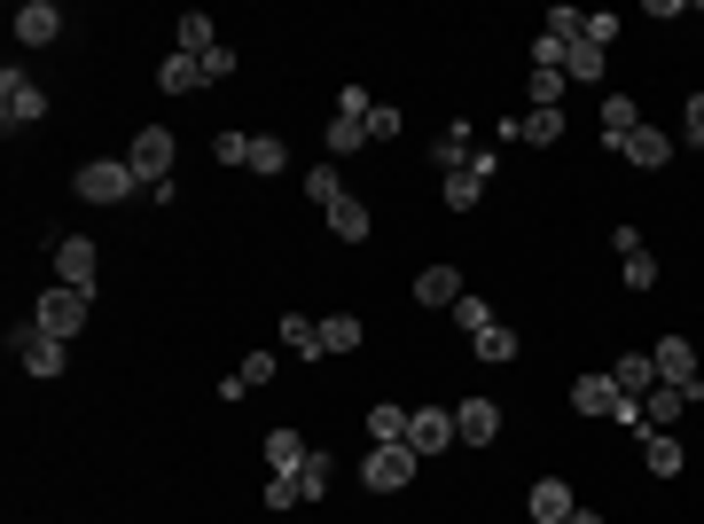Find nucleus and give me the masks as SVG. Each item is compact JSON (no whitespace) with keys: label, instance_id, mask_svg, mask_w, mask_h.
Masks as SVG:
<instances>
[{"label":"nucleus","instance_id":"f257e3e1","mask_svg":"<svg viewBox=\"0 0 704 524\" xmlns=\"http://www.w3.org/2000/svg\"><path fill=\"white\" fill-rule=\"evenodd\" d=\"M71 189H78L86 204H126V196H134L141 181H134V164H126V157H86Z\"/></svg>","mask_w":704,"mask_h":524},{"label":"nucleus","instance_id":"f03ea898","mask_svg":"<svg viewBox=\"0 0 704 524\" xmlns=\"http://www.w3.org/2000/svg\"><path fill=\"white\" fill-rule=\"evenodd\" d=\"M47 118V86L40 78H24V71H0V126H40Z\"/></svg>","mask_w":704,"mask_h":524},{"label":"nucleus","instance_id":"7ed1b4c3","mask_svg":"<svg viewBox=\"0 0 704 524\" xmlns=\"http://www.w3.org/2000/svg\"><path fill=\"white\" fill-rule=\"evenodd\" d=\"M86 306H95V298H86V290H63V282H55V290L40 298V313H32V329H47V336H63V344H71V336L86 329Z\"/></svg>","mask_w":704,"mask_h":524},{"label":"nucleus","instance_id":"20e7f679","mask_svg":"<svg viewBox=\"0 0 704 524\" xmlns=\"http://www.w3.org/2000/svg\"><path fill=\"white\" fill-rule=\"evenodd\" d=\"M126 164H134V181H141V189L172 181V133H164V126H141L134 149H126Z\"/></svg>","mask_w":704,"mask_h":524},{"label":"nucleus","instance_id":"39448f33","mask_svg":"<svg viewBox=\"0 0 704 524\" xmlns=\"http://www.w3.org/2000/svg\"><path fill=\"white\" fill-rule=\"evenodd\" d=\"M415 462H423L415 447H369V462H361V485H369V493H399V485L415 478Z\"/></svg>","mask_w":704,"mask_h":524},{"label":"nucleus","instance_id":"423d86ee","mask_svg":"<svg viewBox=\"0 0 704 524\" xmlns=\"http://www.w3.org/2000/svg\"><path fill=\"white\" fill-rule=\"evenodd\" d=\"M455 439H462V447H493V439H501V407H493L486 392L455 399Z\"/></svg>","mask_w":704,"mask_h":524},{"label":"nucleus","instance_id":"0eeeda50","mask_svg":"<svg viewBox=\"0 0 704 524\" xmlns=\"http://www.w3.org/2000/svg\"><path fill=\"white\" fill-rule=\"evenodd\" d=\"M407 447L430 462V455H447L455 447V407H415L407 415Z\"/></svg>","mask_w":704,"mask_h":524},{"label":"nucleus","instance_id":"6e6552de","mask_svg":"<svg viewBox=\"0 0 704 524\" xmlns=\"http://www.w3.org/2000/svg\"><path fill=\"white\" fill-rule=\"evenodd\" d=\"M486 189H493V149H470V164L447 172V212H470Z\"/></svg>","mask_w":704,"mask_h":524},{"label":"nucleus","instance_id":"1a4fd4ad","mask_svg":"<svg viewBox=\"0 0 704 524\" xmlns=\"http://www.w3.org/2000/svg\"><path fill=\"white\" fill-rule=\"evenodd\" d=\"M17 361H24L32 376H63L71 344H63V336H47V329H17Z\"/></svg>","mask_w":704,"mask_h":524},{"label":"nucleus","instance_id":"9d476101","mask_svg":"<svg viewBox=\"0 0 704 524\" xmlns=\"http://www.w3.org/2000/svg\"><path fill=\"white\" fill-rule=\"evenodd\" d=\"M55 275H63V290H86V298H95V243H86V235H63V243H55Z\"/></svg>","mask_w":704,"mask_h":524},{"label":"nucleus","instance_id":"9b49d317","mask_svg":"<svg viewBox=\"0 0 704 524\" xmlns=\"http://www.w3.org/2000/svg\"><path fill=\"white\" fill-rule=\"evenodd\" d=\"M650 361H658V384H681V392L696 384V344H689V336H665Z\"/></svg>","mask_w":704,"mask_h":524},{"label":"nucleus","instance_id":"f8f14e48","mask_svg":"<svg viewBox=\"0 0 704 524\" xmlns=\"http://www.w3.org/2000/svg\"><path fill=\"white\" fill-rule=\"evenodd\" d=\"M63 32V9H55V0H24V9H17V40L24 47H47Z\"/></svg>","mask_w":704,"mask_h":524},{"label":"nucleus","instance_id":"ddd939ff","mask_svg":"<svg viewBox=\"0 0 704 524\" xmlns=\"http://www.w3.org/2000/svg\"><path fill=\"white\" fill-rule=\"evenodd\" d=\"M610 384H619L627 399H650L658 392V361L650 353H619V361H610Z\"/></svg>","mask_w":704,"mask_h":524},{"label":"nucleus","instance_id":"4468645a","mask_svg":"<svg viewBox=\"0 0 704 524\" xmlns=\"http://www.w3.org/2000/svg\"><path fill=\"white\" fill-rule=\"evenodd\" d=\"M524 509H533V524H572V509H579V501H572V485H564V478H541Z\"/></svg>","mask_w":704,"mask_h":524},{"label":"nucleus","instance_id":"2eb2a0df","mask_svg":"<svg viewBox=\"0 0 704 524\" xmlns=\"http://www.w3.org/2000/svg\"><path fill=\"white\" fill-rule=\"evenodd\" d=\"M509 141H524V149L564 141V110H524V118H509Z\"/></svg>","mask_w":704,"mask_h":524},{"label":"nucleus","instance_id":"dca6fc26","mask_svg":"<svg viewBox=\"0 0 704 524\" xmlns=\"http://www.w3.org/2000/svg\"><path fill=\"white\" fill-rule=\"evenodd\" d=\"M306 439H298V430H267V478H298L306 470Z\"/></svg>","mask_w":704,"mask_h":524},{"label":"nucleus","instance_id":"f3484780","mask_svg":"<svg viewBox=\"0 0 704 524\" xmlns=\"http://www.w3.org/2000/svg\"><path fill=\"white\" fill-rule=\"evenodd\" d=\"M642 462H650V478H681L689 470V455H681L673 430H642Z\"/></svg>","mask_w":704,"mask_h":524},{"label":"nucleus","instance_id":"a211bd4d","mask_svg":"<svg viewBox=\"0 0 704 524\" xmlns=\"http://www.w3.org/2000/svg\"><path fill=\"white\" fill-rule=\"evenodd\" d=\"M619 157H627V164H642V172H665V164H673V141H665L658 126H634V141H627Z\"/></svg>","mask_w":704,"mask_h":524},{"label":"nucleus","instance_id":"6ab92c4d","mask_svg":"<svg viewBox=\"0 0 704 524\" xmlns=\"http://www.w3.org/2000/svg\"><path fill=\"white\" fill-rule=\"evenodd\" d=\"M407 415H415V407L376 399V407H369V439H376V447H407Z\"/></svg>","mask_w":704,"mask_h":524},{"label":"nucleus","instance_id":"aec40b11","mask_svg":"<svg viewBox=\"0 0 704 524\" xmlns=\"http://www.w3.org/2000/svg\"><path fill=\"white\" fill-rule=\"evenodd\" d=\"M157 86H164V95H196V86H204V63H196V55H181V47H172V55L157 63Z\"/></svg>","mask_w":704,"mask_h":524},{"label":"nucleus","instance_id":"412c9836","mask_svg":"<svg viewBox=\"0 0 704 524\" xmlns=\"http://www.w3.org/2000/svg\"><path fill=\"white\" fill-rule=\"evenodd\" d=\"M681 407H689V392H681V384H658V392L642 399V430H673Z\"/></svg>","mask_w":704,"mask_h":524},{"label":"nucleus","instance_id":"4be33fe9","mask_svg":"<svg viewBox=\"0 0 704 524\" xmlns=\"http://www.w3.org/2000/svg\"><path fill=\"white\" fill-rule=\"evenodd\" d=\"M462 298V275L455 267H423L415 275V306H455Z\"/></svg>","mask_w":704,"mask_h":524},{"label":"nucleus","instance_id":"5701e85b","mask_svg":"<svg viewBox=\"0 0 704 524\" xmlns=\"http://www.w3.org/2000/svg\"><path fill=\"white\" fill-rule=\"evenodd\" d=\"M572 399H579V415H619V399H627V392L610 384V376H579V384H572Z\"/></svg>","mask_w":704,"mask_h":524},{"label":"nucleus","instance_id":"b1692460","mask_svg":"<svg viewBox=\"0 0 704 524\" xmlns=\"http://www.w3.org/2000/svg\"><path fill=\"white\" fill-rule=\"evenodd\" d=\"M634 126H642V118H634V95H610V103H602V141H610V149H627Z\"/></svg>","mask_w":704,"mask_h":524},{"label":"nucleus","instance_id":"393cba45","mask_svg":"<svg viewBox=\"0 0 704 524\" xmlns=\"http://www.w3.org/2000/svg\"><path fill=\"white\" fill-rule=\"evenodd\" d=\"M602 55H610V47L572 40V47H564V78H572V86H595V78H602Z\"/></svg>","mask_w":704,"mask_h":524},{"label":"nucleus","instance_id":"a878e982","mask_svg":"<svg viewBox=\"0 0 704 524\" xmlns=\"http://www.w3.org/2000/svg\"><path fill=\"white\" fill-rule=\"evenodd\" d=\"M329 235H337V243H369V204H361V196L329 204Z\"/></svg>","mask_w":704,"mask_h":524},{"label":"nucleus","instance_id":"bb28decb","mask_svg":"<svg viewBox=\"0 0 704 524\" xmlns=\"http://www.w3.org/2000/svg\"><path fill=\"white\" fill-rule=\"evenodd\" d=\"M430 164H438V172H462V164H470V126H462V118L430 141Z\"/></svg>","mask_w":704,"mask_h":524},{"label":"nucleus","instance_id":"cd10ccee","mask_svg":"<svg viewBox=\"0 0 704 524\" xmlns=\"http://www.w3.org/2000/svg\"><path fill=\"white\" fill-rule=\"evenodd\" d=\"M619 267H627L619 282H627L634 298H642V290H658V258H650V243H634V250H619Z\"/></svg>","mask_w":704,"mask_h":524},{"label":"nucleus","instance_id":"c85d7f7f","mask_svg":"<svg viewBox=\"0 0 704 524\" xmlns=\"http://www.w3.org/2000/svg\"><path fill=\"white\" fill-rule=\"evenodd\" d=\"M361 336H369V329H361V313H329V321H321V353H352Z\"/></svg>","mask_w":704,"mask_h":524},{"label":"nucleus","instance_id":"c756f323","mask_svg":"<svg viewBox=\"0 0 704 524\" xmlns=\"http://www.w3.org/2000/svg\"><path fill=\"white\" fill-rule=\"evenodd\" d=\"M282 344H290L298 361H313V353H321V321H306V313H282Z\"/></svg>","mask_w":704,"mask_h":524},{"label":"nucleus","instance_id":"7c9ffc66","mask_svg":"<svg viewBox=\"0 0 704 524\" xmlns=\"http://www.w3.org/2000/svg\"><path fill=\"white\" fill-rule=\"evenodd\" d=\"M212 47H220V24H212V17H181V55H196V63H204Z\"/></svg>","mask_w":704,"mask_h":524},{"label":"nucleus","instance_id":"2f4dec72","mask_svg":"<svg viewBox=\"0 0 704 524\" xmlns=\"http://www.w3.org/2000/svg\"><path fill=\"white\" fill-rule=\"evenodd\" d=\"M306 196H313V204H344L352 189H344V172H337V164H313V172H306Z\"/></svg>","mask_w":704,"mask_h":524},{"label":"nucleus","instance_id":"473e14b6","mask_svg":"<svg viewBox=\"0 0 704 524\" xmlns=\"http://www.w3.org/2000/svg\"><path fill=\"white\" fill-rule=\"evenodd\" d=\"M352 149H369V126L361 118H329V164L352 157Z\"/></svg>","mask_w":704,"mask_h":524},{"label":"nucleus","instance_id":"72a5a7b5","mask_svg":"<svg viewBox=\"0 0 704 524\" xmlns=\"http://www.w3.org/2000/svg\"><path fill=\"white\" fill-rule=\"evenodd\" d=\"M564 86H572L564 71H533V78H524V95H533V110H556V103H564Z\"/></svg>","mask_w":704,"mask_h":524},{"label":"nucleus","instance_id":"f704fd0d","mask_svg":"<svg viewBox=\"0 0 704 524\" xmlns=\"http://www.w3.org/2000/svg\"><path fill=\"white\" fill-rule=\"evenodd\" d=\"M282 164H290V149L275 133H250V172H282Z\"/></svg>","mask_w":704,"mask_h":524},{"label":"nucleus","instance_id":"c9c22d12","mask_svg":"<svg viewBox=\"0 0 704 524\" xmlns=\"http://www.w3.org/2000/svg\"><path fill=\"white\" fill-rule=\"evenodd\" d=\"M478 361H493V368H501V361H516V329H501V321H493V329L478 336Z\"/></svg>","mask_w":704,"mask_h":524},{"label":"nucleus","instance_id":"e433bc0d","mask_svg":"<svg viewBox=\"0 0 704 524\" xmlns=\"http://www.w3.org/2000/svg\"><path fill=\"white\" fill-rule=\"evenodd\" d=\"M455 321H462V329H470V336H486V329H493V306H486V298H470V290H462V298H455Z\"/></svg>","mask_w":704,"mask_h":524},{"label":"nucleus","instance_id":"4c0bfd02","mask_svg":"<svg viewBox=\"0 0 704 524\" xmlns=\"http://www.w3.org/2000/svg\"><path fill=\"white\" fill-rule=\"evenodd\" d=\"M298 493H306V501H329V455H306V470H298Z\"/></svg>","mask_w":704,"mask_h":524},{"label":"nucleus","instance_id":"58836bf2","mask_svg":"<svg viewBox=\"0 0 704 524\" xmlns=\"http://www.w3.org/2000/svg\"><path fill=\"white\" fill-rule=\"evenodd\" d=\"M369 110H376L369 86H337V118H369Z\"/></svg>","mask_w":704,"mask_h":524},{"label":"nucleus","instance_id":"ea45409f","mask_svg":"<svg viewBox=\"0 0 704 524\" xmlns=\"http://www.w3.org/2000/svg\"><path fill=\"white\" fill-rule=\"evenodd\" d=\"M361 126H369V141H392V133H399V110H392V103H376Z\"/></svg>","mask_w":704,"mask_h":524},{"label":"nucleus","instance_id":"a19ab883","mask_svg":"<svg viewBox=\"0 0 704 524\" xmlns=\"http://www.w3.org/2000/svg\"><path fill=\"white\" fill-rule=\"evenodd\" d=\"M212 157H220V164H250V133H220Z\"/></svg>","mask_w":704,"mask_h":524},{"label":"nucleus","instance_id":"79ce46f5","mask_svg":"<svg viewBox=\"0 0 704 524\" xmlns=\"http://www.w3.org/2000/svg\"><path fill=\"white\" fill-rule=\"evenodd\" d=\"M235 376H243V384H250V392H258V384H275V353H250V361H243V368H235Z\"/></svg>","mask_w":704,"mask_h":524},{"label":"nucleus","instance_id":"37998d69","mask_svg":"<svg viewBox=\"0 0 704 524\" xmlns=\"http://www.w3.org/2000/svg\"><path fill=\"white\" fill-rule=\"evenodd\" d=\"M548 32H556V40H579L587 17H579V9H548Z\"/></svg>","mask_w":704,"mask_h":524},{"label":"nucleus","instance_id":"c03bdc74","mask_svg":"<svg viewBox=\"0 0 704 524\" xmlns=\"http://www.w3.org/2000/svg\"><path fill=\"white\" fill-rule=\"evenodd\" d=\"M306 493H298V478H267V509H298Z\"/></svg>","mask_w":704,"mask_h":524},{"label":"nucleus","instance_id":"a18cd8bd","mask_svg":"<svg viewBox=\"0 0 704 524\" xmlns=\"http://www.w3.org/2000/svg\"><path fill=\"white\" fill-rule=\"evenodd\" d=\"M579 40H595V47H610V40H619V17H610V9H602V17H587V32H579Z\"/></svg>","mask_w":704,"mask_h":524},{"label":"nucleus","instance_id":"49530a36","mask_svg":"<svg viewBox=\"0 0 704 524\" xmlns=\"http://www.w3.org/2000/svg\"><path fill=\"white\" fill-rule=\"evenodd\" d=\"M204 78H235V47H227V40L204 55Z\"/></svg>","mask_w":704,"mask_h":524},{"label":"nucleus","instance_id":"de8ad7c7","mask_svg":"<svg viewBox=\"0 0 704 524\" xmlns=\"http://www.w3.org/2000/svg\"><path fill=\"white\" fill-rule=\"evenodd\" d=\"M681 126H689V141L704 149V95H689V118H681Z\"/></svg>","mask_w":704,"mask_h":524},{"label":"nucleus","instance_id":"09e8293b","mask_svg":"<svg viewBox=\"0 0 704 524\" xmlns=\"http://www.w3.org/2000/svg\"><path fill=\"white\" fill-rule=\"evenodd\" d=\"M572 524H602V516H595V509H572Z\"/></svg>","mask_w":704,"mask_h":524},{"label":"nucleus","instance_id":"8fccbe9b","mask_svg":"<svg viewBox=\"0 0 704 524\" xmlns=\"http://www.w3.org/2000/svg\"><path fill=\"white\" fill-rule=\"evenodd\" d=\"M689 407H704V376H696V384H689Z\"/></svg>","mask_w":704,"mask_h":524}]
</instances>
